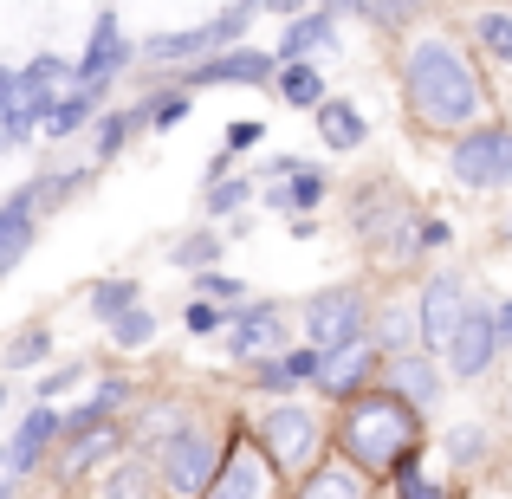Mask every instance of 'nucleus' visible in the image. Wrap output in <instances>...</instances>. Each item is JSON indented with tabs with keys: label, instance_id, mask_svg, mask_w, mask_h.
<instances>
[{
	"label": "nucleus",
	"instance_id": "35",
	"mask_svg": "<svg viewBox=\"0 0 512 499\" xmlns=\"http://www.w3.org/2000/svg\"><path fill=\"white\" fill-rule=\"evenodd\" d=\"M247 195H253L247 182H234V175H221V182H208V214H234V208H240Z\"/></svg>",
	"mask_w": 512,
	"mask_h": 499
},
{
	"label": "nucleus",
	"instance_id": "46",
	"mask_svg": "<svg viewBox=\"0 0 512 499\" xmlns=\"http://www.w3.org/2000/svg\"><path fill=\"white\" fill-rule=\"evenodd\" d=\"M266 7H273V13H305L312 0H266Z\"/></svg>",
	"mask_w": 512,
	"mask_h": 499
},
{
	"label": "nucleus",
	"instance_id": "20",
	"mask_svg": "<svg viewBox=\"0 0 512 499\" xmlns=\"http://www.w3.org/2000/svg\"><path fill=\"white\" fill-rule=\"evenodd\" d=\"M292 499H370V487H363V474L350 461H325V467H312V474L299 480Z\"/></svg>",
	"mask_w": 512,
	"mask_h": 499
},
{
	"label": "nucleus",
	"instance_id": "21",
	"mask_svg": "<svg viewBox=\"0 0 512 499\" xmlns=\"http://www.w3.org/2000/svg\"><path fill=\"white\" fill-rule=\"evenodd\" d=\"M318 137H325V150H357L370 137V124H363V111L350 98H325L318 104Z\"/></svg>",
	"mask_w": 512,
	"mask_h": 499
},
{
	"label": "nucleus",
	"instance_id": "24",
	"mask_svg": "<svg viewBox=\"0 0 512 499\" xmlns=\"http://www.w3.org/2000/svg\"><path fill=\"white\" fill-rule=\"evenodd\" d=\"M318 201H325V175L318 169H299V175H286V182L266 195V208H286V214H312Z\"/></svg>",
	"mask_w": 512,
	"mask_h": 499
},
{
	"label": "nucleus",
	"instance_id": "15",
	"mask_svg": "<svg viewBox=\"0 0 512 499\" xmlns=\"http://www.w3.org/2000/svg\"><path fill=\"white\" fill-rule=\"evenodd\" d=\"M266 487H273V474H266V461L253 448H234L221 461V474H214V487L201 499H266Z\"/></svg>",
	"mask_w": 512,
	"mask_h": 499
},
{
	"label": "nucleus",
	"instance_id": "23",
	"mask_svg": "<svg viewBox=\"0 0 512 499\" xmlns=\"http://www.w3.org/2000/svg\"><path fill=\"white\" fill-rule=\"evenodd\" d=\"M117 448H124V435H117L111 422H104V428H85V435H72V448H65V480L91 474V467H98V461H111Z\"/></svg>",
	"mask_w": 512,
	"mask_h": 499
},
{
	"label": "nucleus",
	"instance_id": "44",
	"mask_svg": "<svg viewBox=\"0 0 512 499\" xmlns=\"http://www.w3.org/2000/svg\"><path fill=\"white\" fill-rule=\"evenodd\" d=\"M493 331H500V350H506V344H512V299L493 312Z\"/></svg>",
	"mask_w": 512,
	"mask_h": 499
},
{
	"label": "nucleus",
	"instance_id": "1",
	"mask_svg": "<svg viewBox=\"0 0 512 499\" xmlns=\"http://www.w3.org/2000/svg\"><path fill=\"white\" fill-rule=\"evenodd\" d=\"M402 98H409V117L422 130H441V137H461L487 117V85L467 65V52L454 39H415L409 59H402Z\"/></svg>",
	"mask_w": 512,
	"mask_h": 499
},
{
	"label": "nucleus",
	"instance_id": "47",
	"mask_svg": "<svg viewBox=\"0 0 512 499\" xmlns=\"http://www.w3.org/2000/svg\"><path fill=\"white\" fill-rule=\"evenodd\" d=\"M500 240H506V247H512V208L500 214Z\"/></svg>",
	"mask_w": 512,
	"mask_h": 499
},
{
	"label": "nucleus",
	"instance_id": "45",
	"mask_svg": "<svg viewBox=\"0 0 512 499\" xmlns=\"http://www.w3.org/2000/svg\"><path fill=\"white\" fill-rule=\"evenodd\" d=\"M13 480H20V474H13V461H7V448H0V499H7V493H13Z\"/></svg>",
	"mask_w": 512,
	"mask_h": 499
},
{
	"label": "nucleus",
	"instance_id": "12",
	"mask_svg": "<svg viewBox=\"0 0 512 499\" xmlns=\"http://www.w3.org/2000/svg\"><path fill=\"white\" fill-rule=\"evenodd\" d=\"M72 91H78V65H65V59H52V52H46V59H33L20 72V111L26 117H46L52 104L72 98Z\"/></svg>",
	"mask_w": 512,
	"mask_h": 499
},
{
	"label": "nucleus",
	"instance_id": "19",
	"mask_svg": "<svg viewBox=\"0 0 512 499\" xmlns=\"http://www.w3.org/2000/svg\"><path fill=\"white\" fill-rule=\"evenodd\" d=\"M331 33H338V26H331V13H325V7H318V13H299V20L286 26V39H279L273 59H279V65H299V59H312V52H325V46H331Z\"/></svg>",
	"mask_w": 512,
	"mask_h": 499
},
{
	"label": "nucleus",
	"instance_id": "38",
	"mask_svg": "<svg viewBox=\"0 0 512 499\" xmlns=\"http://www.w3.org/2000/svg\"><path fill=\"white\" fill-rule=\"evenodd\" d=\"M396 487H402V499H448V493L435 487V480H422V474H415V467H402V474H396Z\"/></svg>",
	"mask_w": 512,
	"mask_h": 499
},
{
	"label": "nucleus",
	"instance_id": "41",
	"mask_svg": "<svg viewBox=\"0 0 512 499\" xmlns=\"http://www.w3.org/2000/svg\"><path fill=\"white\" fill-rule=\"evenodd\" d=\"M201 299H240V286H234V279H221V273L208 266V273H201Z\"/></svg>",
	"mask_w": 512,
	"mask_h": 499
},
{
	"label": "nucleus",
	"instance_id": "29",
	"mask_svg": "<svg viewBox=\"0 0 512 499\" xmlns=\"http://www.w3.org/2000/svg\"><path fill=\"white\" fill-rule=\"evenodd\" d=\"M130 305H137V286H130V279H104V286H91V312H98L104 325H111L117 312H130Z\"/></svg>",
	"mask_w": 512,
	"mask_h": 499
},
{
	"label": "nucleus",
	"instance_id": "33",
	"mask_svg": "<svg viewBox=\"0 0 512 499\" xmlns=\"http://www.w3.org/2000/svg\"><path fill=\"white\" fill-rule=\"evenodd\" d=\"M350 7H357L363 20H376V26H402V20L422 13V0H350Z\"/></svg>",
	"mask_w": 512,
	"mask_h": 499
},
{
	"label": "nucleus",
	"instance_id": "32",
	"mask_svg": "<svg viewBox=\"0 0 512 499\" xmlns=\"http://www.w3.org/2000/svg\"><path fill=\"white\" fill-rule=\"evenodd\" d=\"M448 461L454 467H480L487 461V428H448Z\"/></svg>",
	"mask_w": 512,
	"mask_h": 499
},
{
	"label": "nucleus",
	"instance_id": "18",
	"mask_svg": "<svg viewBox=\"0 0 512 499\" xmlns=\"http://www.w3.org/2000/svg\"><path fill=\"white\" fill-rule=\"evenodd\" d=\"M370 344L383 350V357H396V350H415V344H422V312H415V299H389L383 312H376Z\"/></svg>",
	"mask_w": 512,
	"mask_h": 499
},
{
	"label": "nucleus",
	"instance_id": "30",
	"mask_svg": "<svg viewBox=\"0 0 512 499\" xmlns=\"http://www.w3.org/2000/svg\"><path fill=\"white\" fill-rule=\"evenodd\" d=\"M474 39L493 52V59L512 65V13H480V20H474Z\"/></svg>",
	"mask_w": 512,
	"mask_h": 499
},
{
	"label": "nucleus",
	"instance_id": "17",
	"mask_svg": "<svg viewBox=\"0 0 512 499\" xmlns=\"http://www.w3.org/2000/svg\"><path fill=\"white\" fill-rule=\"evenodd\" d=\"M279 337H286V318H279L273 305H247V312L234 318V357L260 363V350H273V357H279Z\"/></svg>",
	"mask_w": 512,
	"mask_h": 499
},
{
	"label": "nucleus",
	"instance_id": "31",
	"mask_svg": "<svg viewBox=\"0 0 512 499\" xmlns=\"http://www.w3.org/2000/svg\"><path fill=\"white\" fill-rule=\"evenodd\" d=\"M214 260H221V234H188L175 247V266H188V273H208Z\"/></svg>",
	"mask_w": 512,
	"mask_h": 499
},
{
	"label": "nucleus",
	"instance_id": "4",
	"mask_svg": "<svg viewBox=\"0 0 512 499\" xmlns=\"http://www.w3.org/2000/svg\"><path fill=\"white\" fill-rule=\"evenodd\" d=\"M156 474H163V487H169V493L201 499V493L214 487V474H221V448H214L208 428L182 422V428H169V435L156 441Z\"/></svg>",
	"mask_w": 512,
	"mask_h": 499
},
{
	"label": "nucleus",
	"instance_id": "22",
	"mask_svg": "<svg viewBox=\"0 0 512 499\" xmlns=\"http://www.w3.org/2000/svg\"><path fill=\"white\" fill-rule=\"evenodd\" d=\"M52 435H59V415L52 409H33L20 422V435H13V448H7V461H13V474H33L39 467V454L52 448Z\"/></svg>",
	"mask_w": 512,
	"mask_h": 499
},
{
	"label": "nucleus",
	"instance_id": "2",
	"mask_svg": "<svg viewBox=\"0 0 512 499\" xmlns=\"http://www.w3.org/2000/svg\"><path fill=\"white\" fill-rule=\"evenodd\" d=\"M338 448L357 474H402L415 467V448H422V409L402 402L396 389H357L344 396L338 415Z\"/></svg>",
	"mask_w": 512,
	"mask_h": 499
},
{
	"label": "nucleus",
	"instance_id": "40",
	"mask_svg": "<svg viewBox=\"0 0 512 499\" xmlns=\"http://www.w3.org/2000/svg\"><path fill=\"white\" fill-rule=\"evenodd\" d=\"M7 111H20V72H7V65H0V117ZM39 124V117H33Z\"/></svg>",
	"mask_w": 512,
	"mask_h": 499
},
{
	"label": "nucleus",
	"instance_id": "7",
	"mask_svg": "<svg viewBox=\"0 0 512 499\" xmlns=\"http://www.w3.org/2000/svg\"><path fill=\"white\" fill-rule=\"evenodd\" d=\"M363 325H370V305H363V286H331L305 305V337L312 350H338V344H357Z\"/></svg>",
	"mask_w": 512,
	"mask_h": 499
},
{
	"label": "nucleus",
	"instance_id": "36",
	"mask_svg": "<svg viewBox=\"0 0 512 499\" xmlns=\"http://www.w3.org/2000/svg\"><path fill=\"white\" fill-rule=\"evenodd\" d=\"M221 325H227V312H221V305H214V299L188 305V331H195V337H208V331H221Z\"/></svg>",
	"mask_w": 512,
	"mask_h": 499
},
{
	"label": "nucleus",
	"instance_id": "13",
	"mask_svg": "<svg viewBox=\"0 0 512 499\" xmlns=\"http://www.w3.org/2000/svg\"><path fill=\"white\" fill-rule=\"evenodd\" d=\"M124 65H130L124 26H117V13H98V26H91V46H85V59H78V85H85V91H104V78L124 72Z\"/></svg>",
	"mask_w": 512,
	"mask_h": 499
},
{
	"label": "nucleus",
	"instance_id": "6",
	"mask_svg": "<svg viewBox=\"0 0 512 499\" xmlns=\"http://www.w3.org/2000/svg\"><path fill=\"white\" fill-rule=\"evenodd\" d=\"M454 182L467 188H512V124H474L448 150Z\"/></svg>",
	"mask_w": 512,
	"mask_h": 499
},
{
	"label": "nucleus",
	"instance_id": "27",
	"mask_svg": "<svg viewBox=\"0 0 512 499\" xmlns=\"http://www.w3.org/2000/svg\"><path fill=\"white\" fill-rule=\"evenodd\" d=\"M98 98H104V91H85V85H78V91H72V98H59V104H52V111H46V117H39V124H46V130H52V137H72V130H78V124H85V117H91V111H98Z\"/></svg>",
	"mask_w": 512,
	"mask_h": 499
},
{
	"label": "nucleus",
	"instance_id": "8",
	"mask_svg": "<svg viewBox=\"0 0 512 499\" xmlns=\"http://www.w3.org/2000/svg\"><path fill=\"white\" fill-rule=\"evenodd\" d=\"M448 370L461 376V383H474V376H487L493 370V357H500V331H493V312L487 305H467V318L454 325V337H448Z\"/></svg>",
	"mask_w": 512,
	"mask_h": 499
},
{
	"label": "nucleus",
	"instance_id": "9",
	"mask_svg": "<svg viewBox=\"0 0 512 499\" xmlns=\"http://www.w3.org/2000/svg\"><path fill=\"white\" fill-rule=\"evenodd\" d=\"M383 370V350L376 344H338V350H325V357H318V396H331V402H344V396H357V389H370V376Z\"/></svg>",
	"mask_w": 512,
	"mask_h": 499
},
{
	"label": "nucleus",
	"instance_id": "16",
	"mask_svg": "<svg viewBox=\"0 0 512 499\" xmlns=\"http://www.w3.org/2000/svg\"><path fill=\"white\" fill-rule=\"evenodd\" d=\"M33 208H39V195L33 188H20V195L0 208V279L20 266V253L33 247Z\"/></svg>",
	"mask_w": 512,
	"mask_h": 499
},
{
	"label": "nucleus",
	"instance_id": "26",
	"mask_svg": "<svg viewBox=\"0 0 512 499\" xmlns=\"http://www.w3.org/2000/svg\"><path fill=\"white\" fill-rule=\"evenodd\" d=\"M104 499H156V467L150 461H117L104 480Z\"/></svg>",
	"mask_w": 512,
	"mask_h": 499
},
{
	"label": "nucleus",
	"instance_id": "5",
	"mask_svg": "<svg viewBox=\"0 0 512 499\" xmlns=\"http://www.w3.org/2000/svg\"><path fill=\"white\" fill-rule=\"evenodd\" d=\"M357 234L370 240L383 260H415L422 253V227H415V208H409V195L402 188H363V201H357Z\"/></svg>",
	"mask_w": 512,
	"mask_h": 499
},
{
	"label": "nucleus",
	"instance_id": "25",
	"mask_svg": "<svg viewBox=\"0 0 512 499\" xmlns=\"http://www.w3.org/2000/svg\"><path fill=\"white\" fill-rule=\"evenodd\" d=\"M279 98L286 104H299V111H318V104H325V78L312 72V59H299V65H279Z\"/></svg>",
	"mask_w": 512,
	"mask_h": 499
},
{
	"label": "nucleus",
	"instance_id": "14",
	"mask_svg": "<svg viewBox=\"0 0 512 499\" xmlns=\"http://www.w3.org/2000/svg\"><path fill=\"white\" fill-rule=\"evenodd\" d=\"M383 389H396L402 402L428 409V402L441 396V370H435V357H422V350H396V357H383Z\"/></svg>",
	"mask_w": 512,
	"mask_h": 499
},
{
	"label": "nucleus",
	"instance_id": "34",
	"mask_svg": "<svg viewBox=\"0 0 512 499\" xmlns=\"http://www.w3.org/2000/svg\"><path fill=\"white\" fill-rule=\"evenodd\" d=\"M46 350H52V337H46V325L20 331V337H13V344H7V370H26V363H39V357H46Z\"/></svg>",
	"mask_w": 512,
	"mask_h": 499
},
{
	"label": "nucleus",
	"instance_id": "42",
	"mask_svg": "<svg viewBox=\"0 0 512 499\" xmlns=\"http://www.w3.org/2000/svg\"><path fill=\"white\" fill-rule=\"evenodd\" d=\"M247 143H260V124H234L227 130V150H247Z\"/></svg>",
	"mask_w": 512,
	"mask_h": 499
},
{
	"label": "nucleus",
	"instance_id": "39",
	"mask_svg": "<svg viewBox=\"0 0 512 499\" xmlns=\"http://www.w3.org/2000/svg\"><path fill=\"white\" fill-rule=\"evenodd\" d=\"M78 376H85V363H59V370H52L46 383H39V396H59V389H72Z\"/></svg>",
	"mask_w": 512,
	"mask_h": 499
},
{
	"label": "nucleus",
	"instance_id": "3",
	"mask_svg": "<svg viewBox=\"0 0 512 499\" xmlns=\"http://www.w3.org/2000/svg\"><path fill=\"white\" fill-rule=\"evenodd\" d=\"M260 448L279 474H312L318 448H325V422L305 402H266L260 409Z\"/></svg>",
	"mask_w": 512,
	"mask_h": 499
},
{
	"label": "nucleus",
	"instance_id": "10",
	"mask_svg": "<svg viewBox=\"0 0 512 499\" xmlns=\"http://www.w3.org/2000/svg\"><path fill=\"white\" fill-rule=\"evenodd\" d=\"M415 312H422V350H448L454 325L467 318V286L454 273H435L422 286V299H415Z\"/></svg>",
	"mask_w": 512,
	"mask_h": 499
},
{
	"label": "nucleus",
	"instance_id": "43",
	"mask_svg": "<svg viewBox=\"0 0 512 499\" xmlns=\"http://www.w3.org/2000/svg\"><path fill=\"white\" fill-rule=\"evenodd\" d=\"M422 247H448V221H422Z\"/></svg>",
	"mask_w": 512,
	"mask_h": 499
},
{
	"label": "nucleus",
	"instance_id": "37",
	"mask_svg": "<svg viewBox=\"0 0 512 499\" xmlns=\"http://www.w3.org/2000/svg\"><path fill=\"white\" fill-rule=\"evenodd\" d=\"M182 117H188V98H182V91H169L163 104H150V124H156V130H175Z\"/></svg>",
	"mask_w": 512,
	"mask_h": 499
},
{
	"label": "nucleus",
	"instance_id": "28",
	"mask_svg": "<svg viewBox=\"0 0 512 499\" xmlns=\"http://www.w3.org/2000/svg\"><path fill=\"white\" fill-rule=\"evenodd\" d=\"M150 337H156V318L143 312V305H130V312H117V318H111V344L137 350V344H150Z\"/></svg>",
	"mask_w": 512,
	"mask_h": 499
},
{
	"label": "nucleus",
	"instance_id": "11",
	"mask_svg": "<svg viewBox=\"0 0 512 499\" xmlns=\"http://www.w3.org/2000/svg\"><path fill=\"white\" fill-rule=\"evenodd\" d=\"M279 72V59L266 46H227V52H208V59H195V85H266V78Z\"/></svg>",
	"mask_w": 512,
	"mask_h": 499
}]
</instances>
